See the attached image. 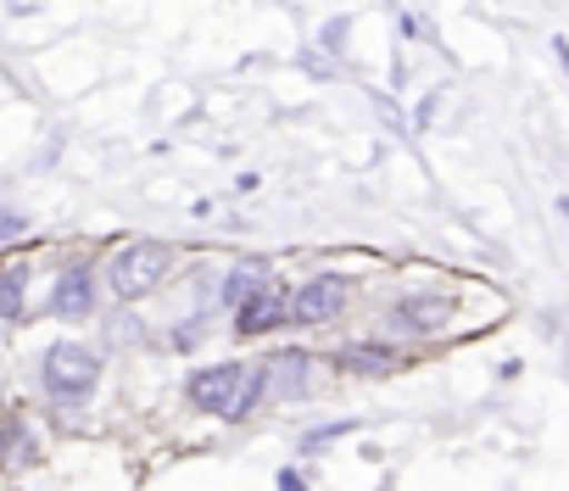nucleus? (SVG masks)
Masks as SVG:
<instances>
[{
  "label": "nucleus",
  "mask_w": 569,
  "mask_h": 491,
  "mask_svg": "<svg viewBox=\"0 0 569 491\" xmlns=\"http://www.w3.org/2000/svg\"><path fill=\"white\" fill-rule=\"evenodd\" d=\"M268 274H273V269H268L262 258H246V263H234V274L218 285V302H223V308H240V302H246V297H251V291H257Z\"/></svg>",
  "instance_id": "10"
},
{
  "label": "nucleus",
  "mask_w": 569,
  "mask_h": 491,
  "mask_svg": "<svg viewBox=\"0 0 569 491\" xmlns=\"http://www.w3.org/2000/svg\"><path fill=\"white\" fill-rule=\"evenodd\" d=\"M173 246H162V240H123V246H112L107 252V285H112V297L118 302H140V297H151L168 274H173Z\"/></svg>",
  "instance_id": "2"
},
{
  "label": "nucleus",
  "mask_w": 569,
  "mask_h": 491,
  "mask_svg": "<svg viewBox=\"0 0 569 491\" xmlns=\"http://www.w3.org/2000/svg\"><path fill=\"white\" fill-rule=\"evenodd\" d=\"M279 491H308V480L297 469H279Z\"/></svg>",
  "instance_id": "15"
},
{
  "label": "nucleus",
  "mask_w": 569,
  "mask_h": 491,
  "mask_svg": "<svg viewBox=\"0 0 569 491\" xmlns=\"http://www.w3.org/2000/svg\"><path fill=\"white\" fill-rule=\"evenodd\" d=\"M40 385H46V397H57V402H90L96 385H101V352L84 347V341H57V347H46V358H40Z\"/></svg>",
  "instance_id": "3"
},
{
  "label": "nucleus",
  "mask_w": 569,
  "mask_h": 491,
  "mask_svg": "<svg viewBox=\"0 0 569 491\" xmlns=\"http://www.w3.org/2000/svg\"><path fill=\"white\" fill-rule=\"evenodd\" d=\"M34 458H40V447H34V435H29L23 419L0 424V463H7V469H29Z\"/></svg>",
  "instance_id": "12"
},
{
  "label": "nucleus",
  "mask_w": 569,
  "mask_h": 491,
  "mask_svg": "<svg viewBox=\"0 0 569 491\" xmlns=\"http://www.w3.org/2000/svg\"><path fill=\"white\" fill-rule=\"evenodd\" d=\"M347 430H352L347 419H336V424H319V430H308V435H302V452H319L325 441H336V435H347Z\"/></svg>",
  "instance_id": "13"
},
{
  "label": "nucleus",
  "mask_w": 569,
  "mask_h": 491,
  "mask_svg": "<svg viewBox=\"0 0 569 491\" xmlns=\"http://www.w3.org/2000/svg\"><path fill=\"white\" fill-rule=\"evenodd\" d=\"M447 324H452V302L436 297V291H413L386 313V330H397V335H436Z\"/></svg>",
  "instance_id": "8"
},
{
  "label": "nucleus",
  "mask_w": 569,
  "mask_h": 491,
  "mask_svg": "<svg viewBox=\"0 0 569 491\" xmlns=\"http://www.w3.org/2000/svg\"><path fill=\"white\" fill-rule=\"evenodd\" d=\"M29 263L23 258H7L0 263V319H23V291H29Z\"/></svg>",
  "instance_id": "11"
},
{
  "label": "nucleus",
  "mask_w": 569,
  "mask_h": 491,
  "mask_svg": "<svg viewBox=\"0 0 569 491\" xmlns=\"http://www.w3.org/2000/svg\"><path fill=\"white\" fill-rule=\"evenodd\" d=\"M313 380V352H273L257 363V397L262 402H297Z\"/></svg>",
  "instance_id": "5"
},
{
  "label": "nucleus",
  "mask_w": 569,
  "mask_h": 491,
  "mask_svg": "<svg viewBox=\"0 0 569 491\" xmlns=\"http://www.w3.org/2000/svg\"><path fill=\"white\" fill-rule=\"evenodd\" d=\"M291 324V291L284 285H273V274L234 308V335H246V341H257V335H273V330H284Z\"/></svg>",
  "instance_id": "4"
},
{
  "label": "nucleus",
  "mask_w": 569,
  "mask_h": 491,
  "mask_svg": "<svg viewBox=\"0 0 569 491\" xmlns=\"http://www.w3.org/2000/svg\"><path fill=\"white\" fill-rule=\"evenodd\" d=\"M46 313L51 319H90L96 313V269L79 258V263H62V274H57V285H51V297H46Z\"/></svg>",
  "instance_id": "7"
},
{
  "label": "nucleus",
  "mask_w": 569,
  "mask_h": 491,
  "mask_svg": "<svg viewBox=\"0 0 569 491\" xmlns=\"http://www.w3.org/2000/svg\"><path fill=\"white\" fill-rule=\"evenodd\" d=\"M7 7H12V12H34V7H40V0H7Z\"/></svg>",
  "instance_id": "16"
},
{
  "label": "nucleus",
  "mask_w": 569,
  "mask_h": 491,
  "mask_svg": "<svg viewBox=\"0 0 569 491\" xmlns=\"http://www.w3.org/2000/svg\"><path fill=\"white\" fill-rule=\"evenodd\" d=\"M23 234V212H0V240H12Z\"/></svg>",
  "instance_id": "14"
},
{
  "label": "nucleus",
  "mask_w": 569,
  "mask_h": 491,
  "mask_svg": "<svg viewBox=\"0 0 569 491\" xmlns=\"http://www.w3.org/2000/svg\"><path fill=\"white\" fill-rule=\"evenodd\" d=\"M336 363H341V374L380 380V374H391V369H397V352H391V347H380V341H358V347H341V352H336Z\"/></svg>",
  "instance_id": "9"
},
{
  "label": "nucleus",
  "mask_w": 569,
  "mask_h": 491,
  "mask_svg": "<svg viewBox=\"0 0 569 491\" xmlns=\"http://www.w3.org/2000/svg\"><path fill=\"white\" fill-rule=\"evenodd\" d=\"M347 274H313L291 291V324H330L336 313H347Z\"/></svg>",
  "instance_id": "6"
},
{
  "label": "nucleus",
  "mask_w": 569,
  "mask_h": 491,
  "mask_svg": "<svg viewBox=\"0 0 569 491\" xmlns=\"http://www.w3.org/2000/svg\"><path fill=\"white\" fill-rule=\"evenodd\" d=\"M184 397H190V408L240 424V419H251V413L262 408V397H257V363H212V369H196V374L184 380Z\"/></svg>",
  "instance_id": "1"
}]
</instances>
